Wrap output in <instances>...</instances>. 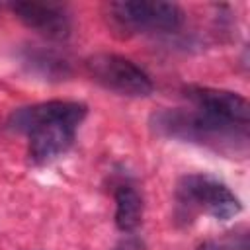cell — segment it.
I'll list each match as a JSON object with an SVG mask.
<instances>
[{
  "label": "cell",
  "instance_id": "2",
  "mask_svg": "<svg viewBox=\"0 0 250 250\" xmlns=\"http://www.w3.org/2000/svg\"><path fill=\"white\" fill-rule=\"evenodd\" d=\"M152 127L166 137L197 143L223 154H246L248 125L234 123L197 107L164 109L152 115Z\"/></svg>",
  "mask_w": 250,
  "mask_h": 250
},
{
  "label": "cell",
  "instance_id": "6",
  "mask_svg": "<svg viewBox=\"0 0 250 250\" xmlns=\"http://www.w3.org/2000/svg\"><path fill=\"white\" fill-rule=\"evenodd\" d=\"M12 12L16 18L51 41H62L70 35L72 23L66 10L59 4H43V2H18L12 4Z\"/></svg>",
  "mask_w": 250,
  "mask_h": 250
},
{
  "label": "cell",
  "instance_id": "9",
  "mask_svg": "<svg viewBox=\"0 0 250 250\" xmlns=\"http://www.w3.org/2000/svg\"><path fill=\"white\" fill-rule=\"evenodd\" d=\"M23 61L33 72H37L45 80H61L70 72L66 61L51 51H29Z\"/></svg>",
  "mask_w": 250,
  "mask_h": 250
},
{
  "label": "cell",
  "instance_id": "10",
  "mask_svg": "<svg viewBox=\"0 0 250 250\" xmlns=\"http://www.w3.org/2000/svg\"><path fill=\"white\" fill-rule=\"evenodd\" d=\"M199 250H248V238L246 234L240 236H225V238H215V240H205Z\"/></svg>",
  "mask_w": 250,
  "mask_h": 250
},
{
  "label": "cell",
  "instance_id": "4",
  "mask_svg": "<svg viewBox=\"0 0 250 250\" xmlns=\"http://www.w3.org/2000/svg\"><path fill=\"white\" fill-rule=\"evenodd\" d=\"M107 16L115 29L123 33H146V31H176L184 21V12L172 2H111L107 4Z\"/></svg>",
  "mask_w": 250,
  "mask_h": 250
},
{
  "label": "cell",
  "instance_id": "5",
  "mask_svg": "<svg viewBox=\"0 0 250 250\" xmlns=\"http://www.w3.org/2000/svg\"><path fill=\"white\" fill-rule=\"evenodd\" d=\"M86 70L92 76V80L121 96L143 98L148 96L154 88L150 76L133 61L121 55H113V53L92 55L86 61Z\"/></svg>",
  "mask_w": 250,
  "mask_h": 250
},
{
  "label": "cell",
  "instance_id": "11",
  "mask_svg": "<svg viewBox=\"0 0 250 250\" xmlns=\"http://www.w3.org/2000/svg\"><path fill=\"white\" fill-rule=\"evenodd\" d=\"M121 248H123V250H141V244H139L137 240H125V242L121 244Z\"/></svg>",
  "mask_w": 250,
  "mask_h": 250
},
{
  "label": "cell",
  "instance_id": "3",
  "mask_svg": "<svg viewBox=\"0 0 250 250\" xmlns=\"http://www.w3.org/2000/svg\"><path fill=\"white\" fill-rule=\"evenodd\" d=\"M176 199L188 213H207L217 221L232 219L242 209L230 188L209 174L184 176L176 186Z\"/></svg>",
  "mask_w": 250,
  "mask_h": 250
},
{
  "label": "cell",
  "instance_id": "7",
  "mask_svg": "<svg viewBox=\"0 0 250 250\" xmlns=\"http://www.w3.org/2000/svg\"><path fill=\"white\" fill-rule=\"evenodd\" d=\"M186 98L191 102L193 107L207 111L211 115L248 125V102L236 92L219 90V88H207V86H188Z\"/></svg>",
  "mask_w": 250,
  "mask_h": 250
},
{
  "label": "cell",
  "instance_id": "1",
  "mask_svg": "<svg viewBox=\"0 0 250 250\" xmlns=\"http://www.w3.org/2000/svg\"><path fill=\"white\" fill-rule=\"evenodd\" d=\"M86 111L88 107L80 102L51 100L18 107L12 111L8 127L27 135V154L31 162L49 164L68 152Z\"/></svg>",
  "mask_w": 250,
  "mask_h": 250
},
{
  "label": "cell",
  "instance_id": "8",
  "mask_svg": "<svg viewBox=\"0 0 250 250\" xmlns=\"http://www.w3.org/2000/svg\"><path fill=\"white\" fill-rule=\"evenodd\" d=\"M143 197L133 186L115 189V225L123 232H133L143 221Z\"/></svg>",
  "mask_w": 250,
  "mask_h": 250
}]
</instances>
